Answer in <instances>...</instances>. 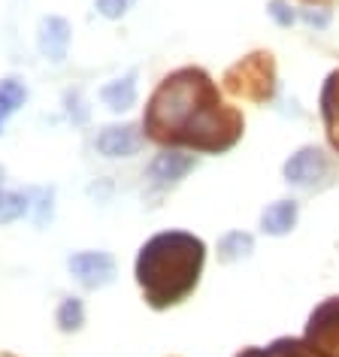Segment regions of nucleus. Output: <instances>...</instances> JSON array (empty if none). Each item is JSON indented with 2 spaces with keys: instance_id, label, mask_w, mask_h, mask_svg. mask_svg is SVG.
<instances>
[{
  "instance_id": "obj_1",
  "label": "nucleus",
  "mask_w": 339,
  "mask_h": 357,
  "mask_svg": "<svg viewBox=\"0 0 339 357\" xmlns=\"http://www.w3.org/2000/svg\"><path fill=\"white\" fill-rule=\"evenodd\" d=\"M142 133L170 146L218 155L243 137V115L221 103L216 82L203 70L182 67L151 91Z\"/></svg>"
},
{
  "instance_id": "obj_2",
  "label": "nucleus",
  "mask_w": 339,
  "mask_h": 357,
  "mask_svg": "<svg viewBox=\"0 0 339 357\" xmlns=\"http://www.w3.org/2000/svg\"><path fill=\"white\" fill-rule=\"evenodd\" d=\"M206 245L188 230H164L142 243L137 255V284L151 309H170L197 288Z\"/></svg>"
},
{
  "instance_id": "obj_3",
  "label": "nucleus",
  "mask_w": 339,
  "mask_h": 357,
  "mask_svg": "<svg viewBox=\"0 0 339 357\" xmlns=\"http://www.w3.org/2000/svg\"><path fill=\"white\" fill-rule=\"evenodd\" d=\"M282 176H285V182L288 185H294V188L321 191L324 185H330L333 167H330V158L318 146H303V149L294 151L288 160H285Z\"/></svg>"
},
{
  "instance_id": "obj_4",
  "label": "nucleus",
  "mask_w": 339,
  "mask_h": 357,
  "mask_svg": "<svg viewBox=\"0 0 339 357\" xmlns=\"http://www.w3.org/2000/svg\"><path fill=\"white\" fill-rule=\"evenodd\" d=\"M306 345L318 357H339V297L324 300L309 315Z\"/></svg>"
},
{
  "instance_id": "obj_5",
  "label": "nucleus",
  "mask_w": 339,
  "mask_h": 357,
  "mask_svg": "<svg viewBox=\"0 0 339 357\" xmlns=\"http://www.w3.org/2000/svg\"><path fill=\"white\" fill-rule=\"evenodd\" d=\"M67 270L79 284H82V288L97 291V288H106V284L115 282V275H119V264H115V257L110 252H94L91 248V252L70 255Z\"/></svg>"
},
{
  "instance_id": "obj_6",
  "label": "nucleus",
  "mask_w": 339,
  "mask_h": 357,
  "mask_svg": "<svg viewBox=\"0 0 339 357\" xmlns=\"http://www.w3.org/2000/svg\"><path fill=\"white\" fill-rule=\"evenodd\" d=\"M70 37H73V28H70L64 15H43L37 24V49L52 64H64L67 61Z\"/></svg>"
},
{
  "instance_id": "obj_7",
  "label": "nucleus",
  "mask_w": 339,
  "mask_h": 357,
  "mask_svg": "<svg viewBox=\"0 0 339 357\" xmlns=\"http://www.w3.org/2000/svg\"><path fill=\"white\" fill-rule=\"evenodd\" d=\"M146 142V133H142L137 124H110L97 133L94 149L100 151L103 158H133Z\"/></svg>"
},
{
  "instance_id": "obj_8",
  "label": "nucleus",
  "mask_w": 339,
  "mask_h": 357,
  "mask_svg": "<svg viewBox=\"0 0 339 357\" xmlns=\"http://www.w3.org/2000/svg\"><path fill=\"white\" fill-rule=\"evenodd\" d=\"M194 167H197V158L194 155H185L179 149H164L149 160V178L155 185H160V188H167V185L182 182Z\"/></svg>"
},
{
  "instance_id": "obj_9",
  "label": "nucleus",
  "mask_w": 339,
  "mask_h": 357,
  "mask_svg": "<svg viewBox=\"0 0 339 357\" xmlns=\"http://www.w3.org/2000/svg\"><path fill=\"white\" fill-rule=\"evenodd\" d=\"M234 70H236V73H243V79L234 82L236 91L255 97V100H264V97H270L273 76H270V61H266L264 55H252V58L239 61Z\"/></svg>"
},
{
  "instance_id": "obj_10",
  "label": "nucleus",
  "mask_w": 339,
  "mask_h": 357,
  "mask_svg": "<svg viewBox=\"0 0 339 357\" xmlns=\"http://www.w3.org/2000/svg\"><path fill=\"white\" fill-rule=\"evenodd\" d=\"M300 206L294 200H276L261 212V230L266 236H288L297 227Z\"/></svg>"
},
{
  "instance_id": "obj_11",
  "label": "nucleus",
  "mask_w": 339,
  "mask_h": 357,
  "mask_svg": "<svg viewBox=\"0 0 339 357\" xmlns=\"http://www.w3.org/2000/svg\"><path fill=\"white\" fill-rule=\"evenodd\" d=\"M100 100L106 103L110 112H130L137 106V73L119 76L100 88Z\"/></svg>"
},
{
  "instance_id": "obj_12",
  "label": "nucleus",
  "mask_w": 339,
  "mask_h": 357,
  "mask_svg": "<svg viewBox=\"0 0 339 357\" xmlns=\"http://www.w3.org/2000/svg\"><path fill=\"white\" fill-rule=\"evenodd\" d=\"M321 119H324L330 142L339 151V70H333L321 88Z\"/></svg>"
},
{
  "instance_id": "obj_13",
  "label": "nucleus",
  "mask_w": 339,
  "mask_h": 357,
  "mask_svg": "<svg viewBox=\"0 0 339 357\" xmlns=\"http://www.w3.org/2000/svg\"><path fill=\"white\" fill-rule=\"evenodd\" d=\"M255 252V236L246 234V230H230L218 239V257L225 264H236V261H246L252 257Z\"/></svg>"
},
{
  "instance_id": "obj_14",
  "label": "nucleus",
  "mask_w": 339,
  "mask_h": 357,
  "mask_svg": "<svg viewBox=\"0 0 339 357\" xmlns=\"http://www.w3.org/2000/svg\"><path fill=\"white\" fill-rule=\"evenodd\" d=\"M24 194H28V215L33 218V225H52V218H55V188H24Z\"/></svg>"
},
{
  "instance_id": "obj_15",
  "label": "nucleus",
  "mask_w": 339,
  "mask_h": 357,
  "mask_svg": "<svg viewBox=\"0 0 339 357\" xmlns=\"http://www.w3.org/2000/svg\"><path fill=\"white\" fill-rule=\"evenodd\" d=\"M24 100H28V85L22 82V79H0V119H10L13 112H19Z\"/></svg>"
},
{
  "instance_id": "obj_16",
  "label": "nucleus",
  "mask_w": 339,
  "mask_h": 357,
  "mask_svg": "<svg viewBox=\"0 0 339 357\" xmlns=\"http://www.w3.org/2000/svg\"><path fill=\"white\" fill-rule=\"evenodd\" d=\"M55 324L61 333H76V330H82L85 324V306L79 297H64L61 300V306L55 312Z\"/></svg>"
},
{
  "instance_id": "obj_17",
  "label": "nucleus",
  "mask_w": 339,
  "mask_h": 357,
  "mask_svg": "<svg viewBox=\"0 0 339 357\" xmlns=\"http://www.w3.org/2000/svg\"><path fill=\"white\" fill-rule=\"evenodd\" d=\"M28 212H31L28 194H24V191H6V188H0V225L22 221Z\"/></svg>"
},
{
  "instance_id": "obj_18",
  "label": "nucleus",
  "mask_w": 339,
  "mask_h": 357,
  "mask_svg": "<svg viewBox=\"0 0 339 357\" xmlns=\"http://www.w3.org/2000/svg\"><path fill=\"white\" fill-rule=\"evenodd\" d=\"M64 109H67V119L73 124H88V119H91V109L85 106L82 94L79 91H67L64 94Z\"/></svg>"
},
{
  "instance_id": "obj_19",
  "label": "nucleus",
  "mask_w": 339,
  "mask_h": 357,
  "mask_svg": "<svg viewBox=\"0 0 339 357\" xmlns=\"http://www.w3.org/2000/svg\"><path fill=\"white\" fill-rule=\"evenodd\" d=\"M133 6V0H94V10L110 22H119L128 15V10Z\"/></svg>"
},
{
  "instance_id": "obj_20",
  "label": "nucleus",
  "mask_w": 339,
  "mask_h": 357,
  "mask_svg": "<svg viewBox=\"0 0 339 357\" xmlns=\"http://www.w3.org/2000/svg\"><path fill=\"white\" fill-rule=\"evenodd\" d=\"M266 13H270V19L279 24V28H291V24L297 22V13H294L291 3H285V0H270V3H266Z\"/></svg>"
},
{
  "instance_id": "obj_21",
  "label": "nucleus",
  "mask_w": 339,
  "mask_h": 357,
  "mask_svg": "<svg viewBox=\"0 0 339 357\" xmlns=\"http://www.w3.org/2000/svg\"><path fill=\"white\" fill-rule=\"evenodd\" d=\"M300 19L306 22L309 28H327V24H330V15L324 10H303Z\"/></svg>"
},
{
  "instance_id": "obj_22",
  "label": "nucleus",
  "mask_w": 339,
  "mask_h": 357,
  "mask_svg": "<svg viewBox=\"0 0 339 357\" xmlns=\"http://www.w3.org/2000/svg\"><path fill=\"white\" fill-rule=\"evenodd\" d=\"M239 357H266V351L264 348H248V351H243Z\"/></svg>"
},
{
  "instance_id": "obj_23",
  "label": "nucleus",
  "mask_w": 339,
  "mask_h": 357,
  "mask_svg": "<svg viewBox=\"0 0 339 357\" xmlns=\"http://www.w3.org/2000/svg\"><path fill=\"white\" fill-rule=\"evenodd\" d=\"M3 176H6V173H3V167H0V188H3Z\"/></svg>"
},
{
  "instance_id": "obj_24",
  "label": "nucleus",
  "mask_w": 339,
  "mask_h": 357,
  "mask_svg": "<svg viewBox=\"0 0 339 357\" xmlns=\"http://www.w3.org/2000/svg\"><path fill=\"white\" fill-rule=\"evenodd\" d=\"M3 124H6V121H3V119H0V133H3Z\"/></svg>"
}]
</instances>
